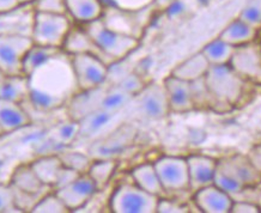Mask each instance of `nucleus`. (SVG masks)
<instances>
[{"instance_id":"nucleus-31","label":"nucleus","mask_w":261,"mask_h":213,"mask_svg":"<svg viewBox=\"0 0 261 213\" xmlns=\"http://www.w3.org/2000/svg\"><path fill=\"white\" fill-rule=\"evenodd\" d=\"M233 50H235V47L218 37L205 44L200 51L204 54L210 66H221V65H229Z\"/></svg>"},{"instance_id":"nucleus-29","label":"nucleus","mask_w":261,"mask_h":213,"mask_svg":"<svg viewBox=\"0 0 261 213\" xmlns=\"http://www.w3.org/2000/svg\"><path fill=\"white\" fill-rule=\"evenodd\" d=\"M130 177H132L133 183L146 191L147 193L157 195V197H162L164 194V190L153 163H144L133 168L130 171Z\"/></svg>"},{"instance_id":"nucleus-11","label":"nucleus","mask_w":261,"mask_h":213,"mask_svg":"<svg viewBox=\"0 0 261 213\" xmlns=\"http://www.w3.org/2000/svg\"><path fill=\"white\" fill-rule=\"evenodd\" d=\"M77 84L81 91L91 90L108 82L109 65L92 54L70 56Z\"/></svg>"},{"instance_id":"nucleus-28","label":"nucleus","mask_w":261,"mask_h":213,"mask_svg":"<svg viewBox=\"0 0 261 213\" xmlns=\"http://www.w3.org/2000/svg\"><path fill=\"white\" fill-rule=\"evenodd\" d=\"M257 32L259 30L238 18L229 23L223 29V32L219 34V39L233 47H240L255 41L257 37Z\"/></svg>"},{"instance_id":"nucleus-5","label":"nucleus","mask_w":261,"mask_h":213,"mask_svg":"<svg viewBox=\"0 0 261 213\" xmlns=\"http://www.w3.org/2000/svg\"><path fill=\"white\" fill-rule=\"evenodd\" d=\"M97 47L113 61L126 59L139 47V39L109 29L102 18L83 25Z\"/></svg>"},{"instance_id":"nucleus-10","label":"nucleus","mask_w":261,"mask_h":213,"mask_svg":"<svg viewBox=\"0 0 261 213\" xmlns=\"http://www.w3.org/2000/svg\"><path fill=\"white\" fill-rule=\"evenodd\" d=\"M153 166L159 175L164 193L190 191L187 158L162 156L154 161Z\"/></svg>"},{"instance_id":"nucleus-27","label":"nucleus","mask_w":261,"mask_h":213,"mask_svg":"<svg viewBox=\"0 0 261 213\" xmlns=\"http://www.w3.org/2000/svg\"><path fill=\"white\" fill-rule=\"evenodd\" d=\"M208 68H210V64L206 60L204 54L201 51L193 54V56L188 58L181 64H178L176 67L171 71V74L174 77H177L184 81H187L192 83V82L198 81V79L204 78L206 73H207Z\"/></svg>"},{"instance_id":"nucleus-18","label":"nucleus","mask_w":261,"mask_h":213,"mask_svg":"<svg viewBox=\"0 0 261 213\" xmlns=\"http://www.w3.org/2000/svg\"><path fill=\"white\" fill-rule=\"evenodd\" d=\"M194 204L204 213H230L233 199L216 184L202 187L194 192Z\"/></svg>"},{"instance_id":"nucleus-42","label":"nucleus","mask_w":261,"mask_h":213,"mask_svg":"<svg viewBox=\"0 0 261 213\" xmlns=\"http://www.w3.org/2000/svg\"><path fill=\"white\" fill-rule=\"evenodd\" d=\"M22 213L16 207L13 191L10 183H0V213Z\"/></svg>"},{"instance_id":"nucleus-53","label":"nucleus","mask_w":261,"mask_h":213,"mask_svg":"<svg viewBox=\"0 0 261 213\" xmlns=\"http://www.w3.org/2000/svg\"><path fill=\"white\" fill-rule=\"evenodd\" d=\"M5 135V132H4V129L2 128V126H0V137L2 136H4Z\"/></svg>"},{"instance_id":"nucleus-52","label":"nucleus","mask_w":261,"mask_h":213,"mask_svg":"<svg viewBox=\"0 0 261 213\" xmlns=\"http://www.w3.org/2000/svg\"><path fill=\"white\" fill-rule=\"evenodd\" d=\"M210 2H211V0H198V3H199V4L202 5V6L207 5L208 3H210Z\"/></svg>"},{"instance_id":"nucleus-2","label":"nucleus","mask_w":261,"mask_h":213,"mask_svg":"<svg viewBox=\"0 0 261 213\" xmlns=\"http://www.w3.org/2000/svg\"><path fill=\"white\" fill-rule=\"evenodd\" d=\"M261 183V173L253 166L248 156L233 154L217 161L214 184L230 195L240 194L247 188Z\"/></svg>"},{"instance_id":"nucleus-40","label":"nucleus","mask_w":261,"mask_h":213,"mask_svg":"<svg viewBox=\"0 0 261 213\" xmlns=\"http://www.w3.org/2000/svg\"><path fill=\"white\" fill-rule=\"evenodd\" d=\"M33 6L35 12L67 15L66 0H35Z\"/></svg>"},{"instance_id":"nucleus-3","label":"nucleus","mask_w":261,"mask_h":213,"mask_svg":"<svg viewBox=\"0 0 261 213\" xmlns=\"http://www.w3.org/2000/svg\"><path fill=\"white\" fill-rule=\"evenodd\" d=\"M170 113L163 83H150L133 97L125 109L127 122L160 121Z\"/></svg>"},{"instance_id":"nucleus-1","label":"nucleus","mask_w":261,"mask_h":213,"mask_svg":"<svg viewBox=\"0 0 261 213\" xmlns=\"http://www.w3.org/2000/svg\"><path fill=\"white\" fill-rule=\"evenodd\" d=\"M29 104L39 112L66 108L72 97L80 92L71 57L65 51L51 58L28 75Z\"/></svg>"},{"instance_id":"nucleus-12","label":"nucleus","mask_w":261,"mask_h":213,"mask_svg":"<svg viewBox=\"0 0 261 213\" xmlns=\"http://www.w3.org/2000/svg\"><path fill=\"white\" fill-rule=\"evenodd\" d=\"M34 44L32 37L0 35V71L5 75L23 74V60Z\"/></svg>"},{"instance_id":"nucleus-17","label":"nucleus","mask_w":261,"mask_h":213,"mask_svg":"<svg viewBox=\"0 0 261 213\" xmlns=\"http://www.w3.org/2000/svg\"><path fill=\"white\" fill-rule=\"evenodd\" d=\"M142 11H125V10L105 5L102 20L109 29L140 39L143 24L140 19H138V16Z\"/></svg>"},{"instance_id":"nucleus-13","label":"nucleus","mask_w":261,"mask_h":213,"mask_svg":"<svg viewBox=\"0 0 261 213\" xmlns=\"http://www.w3.org/2000/svg\"><path fill=\"white\" fill-rule=\"evenodd\" d=\"M229 65L247 83L261 85V42L235 47Z\"/></svg>"},{"instance_id":"nucleus-54","label":"nucleus","mask_w":261,"mask_h":213,"mask_svg":"<svg viewBox=\"0 0 261 213\" xmlns=\"http://www.w3.org/2000/svg\"><path fill=\"white\" fill-rule=\"evenodd\" d=\"M260 42H261V41H260Z\"/></svg>"},{"instance_id":"nucleus-24","label":"nucleus","mask_w":261,"mask_h":213,"mask_svg":"<svg viewBox=\"0 0 261 213\" xmlns=\"http://www.w3.org/2000/svg\"><path fill=\"white\" fill-rule=\"evenodd\" d=\"M9 183L17 190L32 194H42L49 192L48 190H51L41 182L35 171L33 170L30 163H22L16 166L11 174V177H10Z\"/></svg>"},{"instance_id":"nucleus-51","label":"nucleus","mask_w":261,"mask_h":213,"mask_svg":"<svg viewBox=\"0 0 261 213\" xmlns=\"http://www.w3.org/2000/svg\"><path fill=\"white\" fill-rule=\"evenodd\" d=\"M19 5H25V4H33L35 0H17Z\"/></svg>"},{"instance_id":"nucleus-25","label":"nucleus","mask_w":261,"mask_h":213,"mask_svg":"<svg viewBox=\"0 0 261 213\" xmlns=\"http://www.w3.org/2000/svg\"><path fill=\"white\" fill-rule=\"evenodd\" d=\"M29 92L28 75H4L0 81V99L24 103L28 102Z\"/></svg>"},{"instance_id":"nucleus-6","label":"nucleus","mask_w":261,"mask_h":213,"mask_svg":"<svg viewBox=\"0 0 261 213\" xmlns=\"http://www.w3.org/2000/svg\"><path fill=\"white\" fill-rule=\"evenodd\" d=\"M160 198L135 183H122L111 195L109 208L113 213H156Z\"/></svg>"},{"instance_id":"nucleus-37","label":"nucleus","mask_w":261,"mask_h":213,"mask_svg":"<svg viewBox=\"0 0 261 213\" xmlns=\"http://www.w3.org/2000/svg\"><path fill=\"white\" fill-rule=\"evenodd\" d=\"M238 18L253 28L261 29V0H247Z\"/></svg>"},{"instance_id":"nucleus-36","label":"nucleus","mask_w":261,"mask_h":213,"mask_svg":"<svg viewBox=\"0 0 261 213\" xmlns=\"http://www.w3.org/2000/svg\"><path fill=\"white\" fill-rule=\"evenodd\" d=\"M78 133H80V123L68 118L67 122H61L56 128L54 142L61 147H66L70 144L77 142Z\"/></svg>"},{"instance_id":"nucleus-46","label":"nucleus","mask_w":261,"mask_h":213,"mask_svg":"<svg viewBox=\"0 0 261 213\" xmlns=\"http://www.w3.org/2000/svg\"><path fill=\"white\" fill-rule=\"evenodd\" d=\"M247 156H248L250 162L253 163V166L261 173V143L253 146Z\"/></svg>"},{"instance_id":"nucleus-43","label":"nucleus","mask_w":261,"mask_h":213,"mask_svg":"<svg viewBox=\"0 0 261 213\" xmlns=\"http://www.w3.org/2000/svg\"><path fill=\"white\" fill-rule=\"evenodd\" d=\"M188 212L187 206L180 204V202L170 200V199L160 198L157 204L156 213H186Z\"/></svg>"},{"instance_id":"nucleus-20","label":"nucleus","mask_w":261,"mask_h":213,"mask_svg":"<svg viewBox=\"0 0 261 213\" xmlns=\"http://www.w3.org/2000/svg\"><path fill=\"white\" fill-rule=\"evenodd\" d=\"M188 174H190V191L194 193L206 185L214 183L217 159L202 154H192L187 157Z\"/></svg>"},{"instance_id":"nucleus-44","label":"nucleus","mask_w":261,"mask_h":213,"mask_svg":"<svg viewBox=\"0 0 261 213\" xmlns=\"http://www.w3.org/2000/svg\"><path fill=\"white\" fill-rule=\"evenodd\" d=\"M81 173H78V171H75L73 169H71V168H67V167H64L58 175V178L56 181V183H54L53 188L51 190L53 191H57V190H60V188L65 187V185L70 184L71 182H73L74 180H77L78 177L81 176Z\"/></svg>"},{"instance_id":"nucleus-14","label":"nucleus","mask_w":261,"mask_h":213,"mask_svg":"<svg viewBox=\"0 0 261 213\" xmlns=\"http://www.w3.org/2000/svg\"><path fill=\"white\" fill-rule=\"evenodd\" d=\"M35 13L33 4L18 5L9 11L0 12V35L32 37Z\"/></svg>"},{"instance_id":"nucleus-45","label":"nucleus","mask_w":261,"mask_h":213,"mask_svg":"<svg viewBox=\"0 0 261 213\" xmlns=\"http://www.w3.org/2000/svg\"><path fill=\"white\" fill-rule=\"evenodd\" d=\"M261 208L256 204L249 201L233 200L230 213H259Z\"/></svg>"},{"instance_id":"nucleus-30","label":"nucleus","mask_w":261,"mask_h":213,"mask_svg":"<svg viewBox=\"0 0 261 213\" xmlns=\"http://www.w3.org/2000/svg\"><path fill=\"white\" fill-rule=\"evenodd\" d=\"M63 51L61 48L41 46V44L34 43L30 49L27 51L25 57L23 60V74L29 75L32 72L40 67L41 65L47 63L51 58H54L58 54Z\"/></svg>"},{"instance_id":"nucleus-15","label":"nucleus","mask_w":261,"mask_h":213,"mask_svg":"<svg viewBox=\"0 0 261 213\" xmlns=\"http://www.w3.org/2000/svg\"><path fill=\"white\" fill-rule=\"evenodd\" d=\"M54 192L59 195L70 212H80L94 198L98 188L88 174H82L77 180Z\"/></svg>"},{"instance_id":"nucleus-8","label":"nucleus","mask_w":261,"mask_h":213,"mask_svg":"<svg viewBox=\"0 0 261 213\" xmlns=\"http://www.w3.org/2000/svg\"><path fill=\"white\" fill-rule=\"evenodd\" d=\"M137 128L130 122H125L114 132L96 139L88 147L91 159H116L135 142Z\"/></svg>"},{"instance_id":"nucleus-39","label":"nucleus","mask_w":261,"mask_h":213,"mask_svg":"<svg viewBox=\"0 0 261 213\" xmlns=\"http://www.w3.org/2000/svg\"><path fill=\"white\" fill-rule=\"evenodd\" d=\"M106 6L125 10V11H142V10L153 8L154 0H102Z\"/></svg>"},{"instance_id":"nucleus-26","label":"nucleus","mask_w":261,"mask_h":213,"mask_svg":"<svg viewBox=\"0 0 261 213\" xmlns=\"http://www.w3.org/2000/svg\"><path fill=\"white\" fill-rule=\"evenodd\" d=\"M30 166L41 182L49 188H53L58 175L64 168V164L58 153L43 154V156L37 157L33 162H30Z\"/></svg>"},{"instance_id":"nucleus-16","label":"nucleus","mask_w":261,"mask_h":213,"mask_svg":"<svg viewBox=\"0 0 261 213\" xmlns=\"http://www.w3.org/2000/svg\"><path fill=\"white\" fill-rule=\"evenodd\" d=\"M163 85L164 89H166L170 113L182 114V113L193 111L195 108L193 94H192V85L190 82L170 74L164 79Z\"/></svg>"},{"instance_id":"nucleus-48","label":"nucleus","mask_w":261,"mask_h":213,"mask_svg":"<svg viewBox=\"0 0 261 213\" xmlns=\"http://www.w3.org/2000/svg\"><path fill=\"white\" fill-rule=\"evenodd\" d=\"M18 2L17 0H0V12L9 11L18 6Z\"/></svg>"},{"instance_id":"nucleus-19","label":"nucleus","mask_w":261,"mask_h":213,"mask_svg":"<svg viewBox=\"0 0 261 213\" xmlns=\"http://www.w3.org/2000/svg\"><path fill=\"white\" fill-rule=\"evenodd\" d=\"M63 50L68 56H75V54H92V56L98 57L109 66L114 63L112 59L106 56L103 51L97 47L95 41L87 33V30L81 26H72L71 32L65 40Z\"/></svg>"},{"instance_id":"nucleus-35","label":"nucleus","mask_w":261,"mask_h":213,"mask_svg":"<svg viewBox=\"0 0 261 213\" xmlns=\"http://www.w3.org/2000/svg\"><path fill=\"white\" fill-rule=\"evenodd\" d=\"M70 209L66 207L64 201L61 200L56 192L51 190L43 195L37 201L35 207L33 208L32 213H68Z\"/></svg>"},{"instance_id":"nucleus-32","label":"nucleus","mask_w":261,"mask_h":213,"mask_svg":"<svg viewBox=\"0 0 261 213\" xmlns=\"http://www.w3.org/2000/svg\"><path fill=\"white\" fill-rule=\"evenodd\" d=\"M133 97H135V96L126 92L123 89L120 88L118 84L108 85L105 94H103L99 108L113 113L123 112L127 107H128Z\"/></svg>"},{"instance_id":"nucleus-38","label":"nucleus","mask_w":261,"mask_h":213,"mask_svg":"<svg viewBox=\"0 0 261 213\" xmlns=\"http://www.w3.org/2000/svg\"><path fill=\"white\" fill-rule=\"evenodd\" d=\"M12 191L13 199H15V205L17 208L20 209V212H32L33 208L35 207V205L37 204V201H39L44 194L48 193V192H46V193L42 194H32L17 190L15 187H12Z\"/></svg>"},{"instance_id":"nucleus-7","label":"nucleus","mask_w":261,"mask_h":213,"mask_svg":"<svg viewBox=\"0 0 261 213\" xmlns=\"http://www.w3.org/2000/svg\"><path fill=\"white\" fill-rule=\"evenodd\" d=\"M72 22L68 15L36 12L32 35L34 43L63 49L65 40L73 26Z\"/></svg>"},{"instance_id":"nucleus-9","label":"nucleus","mask_w":261,"mask_h":213,"mask_svg":"<svg viewBox=\"0 0 261 213\" xmlns=\"http://www.w3.org/2000/svg\"><path fill=\"white\" fill-rule=\"evenodd\" d=\"M127 122L125 111L119 113H113L98 108L91 112L90 114L85 115L84 118L78 120L80 123V133L78 140L85 142H94L96 139L114 132L116 128Z\"/></svg>"},{"instance_id":"nucleus-23","label":"nucleus","mask_w":261,"mask_h":213,"mask_svg":"<svg viewBox=\"0 0 261 213\" xmlns=\"http://www.w3.org/2000/svg\"><path fill=\"white\" fill-rule=\"evenodd\" d=\"M67 15L80 25L102 18L105 3L102 0H66Z\"/></svg>"},{"instance_id":"nucleus-21","label":"nucleus","mask_w":261,"mask_h":213,"mask_svg":"<svg viewBox=\"0 0 261 213\" xmlns=\"http://www.w3.org/2000/svg\"><path fill=\"white\" fill-rule=\"evenodd\" d=\"M107 83L101 87L91 89V90H84L77 92L66 105V112L68 118L72 120H81L85 115L90 114L91 112L96 111L101 105V101L107 89Z\"/></svg>"},{"instance_id":"nucleus-22","label":"nucleus","mask_w":261,"mask_h":213,"mask_svg":"<svg viewBox=\"0 0 261 213\" xmlns=\"http://www.w3.org/2000/svg\"><path fill=\"white\" fill-rule=\"evenodd\" d=\"M32 123L29 113L24 109L23 103L0 99V126L5 135L25 128Z\"/></svg>"},{"instance_id":"nucleus-34","label":"nucleus","mask_w":261,"mask_h":213,"mask_svg":"<svg viewBox=\"0 0 261 213\" xmlns=\"http://www.w3.org/2000/svg\"><path fill=\"white\" fill-rule=\"evenodd\" d=\"M64 167L71 168L81 174H87L90 168L92 159L88 153H82L80 151L61 150L58 152Z\"/></svg>"},{"instance_id":"nucleus-50","label":"nucleus","mask_w":261,"mask_h":213,"mask_svg":"<svg viewBox=\"0 0 261 213\" xmlns=\"http://www.w3.org/2000/svg\"><path fill=\"white\" fill-rule=\"evenodd\" d=\"M6 163H8V161H6L4 157H0V183H8V182L4 181L6 173H8V171H6L8 170Z\"/></svg>"},{"instance_id":"nucleus-33","label":"nucleus","mask_w":261,"mask_h":213,"mask_svg":"<svg viewBox=\"0 0 261 213\" xmlns=\"http://www.w3.org/2000/svg\"><path fill=\"white\" fill-rule=\"evenodd\" d=\"M116 168H118L116 159H92L87 174L97 185L98 191H103L111 182Z\"/></svg>"},{"instance_id":"nucleus-41","label":"nucleus","mask_w":261,"mask_h":213,"mask_svg":"<svg viewBox=\"0 0 261 213\" xmlns=\"http://www.w3.org/2000/svg\"><path fill=\"white\" fill-rule=\"evenodd\" d=\"M115 84H118L120 88L123 89V90L132 96L139 94L143 90V88L146 85L145 82L143 81V78L138 73H136V72H129V73H127L125 77H122Z\"/></svg>"},{"instance_id":"nucleus-49","label":"nucleus","mask_w":261,"mask_h":213,"mask_svg":"<svg viewBox=\"0 0 261 213\" xmlns=\"http://www.w3.org/2000/svg\"><path fill=\"white\" fill-rule=\"evenodd\" d=\"M175 0H154L153 8L159 11H167V9L173 4Z\"/></svg>"},{"instance_id":"nucleus-4","label":"nucleus","mask_w":261,"mask_h":213,"mask_svg":"<svg viewBox=\"0 0 261 213\" xmlns=\"http://www.w3.org/2000/svg\"><path fill=\"white\" fill-rule=\"evenodd\" d=\"M204 79L212 97V104H236L241 99L247 83L230 65L210 66Z\"/></svg>"},{"instance_id":"nucleus-47","label":"nucleus","mask_w":261,"mask_h":213,"mask_svg":"<svg viewBox=\"0 0 261 213\" xmlns=\"http://www.w3.org/2000/svg\"><path fill=\"white\" fill-rule=\"evenodd\" d=\"M185 10H186V6L182 4L180 0H175L173 4L167 9V12L169 16L175 17V16L181 15V13H184Z\"/></svg>"}]
</instances>
